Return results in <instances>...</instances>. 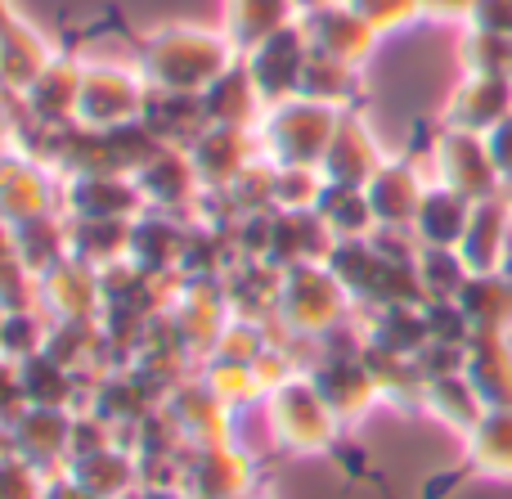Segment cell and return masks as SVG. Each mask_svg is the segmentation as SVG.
Returning <instances> with one entry per match:
<instances>
[{
	"label": "cell",
	"instance_id": "6da1fadb",
	"mask_svg": "<svg viewBox=\"0 0 512 499\" xmlns=\"http://www.w3.org/2000/svg\"><path fill=\"white\" fill-rule=\"evenodd\" d=\"M234 59L239 45L207 27H162L140 45V72L149 90H180V95H203Z\"/></svg>",
	"mask_w": 512,
	"mask_h": 499
},
{
	"label": "cell",
	"instance_id": "7a4b0ae2",
	"mask_svg": "<svg viewBox=\"0 0 512 499\" xmlns=\"http://www.w3.org/2000/svg\"><path fill=\"white\" fill-rule=\"evenodd\" d=\"M342 113L346 108H328L301 95L270 104L261 117V149L270 153L274 167H319Z\"/></svg>",
	"mask_w": 512,
	"mask_h": 499
},
{
	"label": "cell",
	"instance_id": "3957f363",
	"mask_svg": "<svg viewBox=\"0 0 512 499\" xmlns=\"http://www.w3.org/2000/svg\"><path fill=\"white\" fill-rule=\"evenodd\" d=\"M149 104V81L144 72L126 68H81V99H77V126L113 131V126L140 122Z\"/></svg>",
	"mask_w": 512,
	"mask_h": 499
},
{
	"label": "cell",
	"instance_id": "277c9868",
	"mask_svg": "<svg viewBox=\"0 0 512 499\" xmlns=\"http://www.w3.org/2000/svg\"><path fill=\"white\" fill-rule=\"evenodd\" d=\"M432 162H436V185L459 189V194L472 198V203H481V198H495L499 189H504L495 158H490L486 135L450 131V126H445V131L436 135Z\"/></svg>",
	"mask_w": 512,
	"mask_h": 499
},
{
	"label": "cell",
	"instance_id": "5b68a950",
	"mask_svg": "<svg viewBox=\"0 0 512 499\" xmlns=\"http://www.w3.org/2000/svg\"><path fill=\"white\" fill-rule=\"evenodd\" d=\"M301 27H306V41L315 54H328L337 63H351V68H364L373 50H378V27L351 9L346 0H324L315 9H301Z\"/></svg>",
	"mask_w": 512,
	"mask_h": 499
},
{
	"label": "cell",
	"instance_id": "8992f818",
	"mask_svg": "<svg viewBox=\"0 0 512 499\" xmlns=\"http://www.w3.org/2000/svg\"><path fill=\"white\" fill-rule=\"evenodd\" d=\"M243 63H248V72H252V81H256L265 104L292 99L301 90V72H306V63H310V41H306L301 18L292 27H283V32L256 41L252 50L243 54Z\"/></svg>",
	"mask_w": 512,
	"mask_h": 499
},
{
	"label": "cell",
	"instance_id": "52a82bcc",
	"mask_svg": "<svg viewBox=\"0 0 512 499\" xmlns=\"http://www.w3.org/2000/svg\"><path fill=\"white\" fill-rule=\"evenodd\" d=\"M512 113V81L508 77H481V72H463L459 86L445 99V126L450 131L490 135Z\"/></svg>",
	"mask_w": 512,
	"mask_h": 499
},
{
	"label": "cell",
	"instance_id": "ba28073f",
	"mask_svg": "<svg viewBox=\"0 0 512 499\" xmlns=\"http://www.w3.org/2000/svg\"><path fill=\"white\" fill-rule=\"evenodd\" d=\"M382 162H387V158H382V149H378V140H373L369 122H364L360 113H351V108H346V113L337 117L333 144H328L324 162H319V171L328 176V185L364 189Z\"/></svg>",
	"mask_w": 512,
	"mask_h": 499
},
{
	"label": "cell",
	"instance_id": "9c48e42d",
	"mask_svg": "<svg viewBox=\"0 0 512 499\" xmlns=\"http://www.w3.org/2000/svg\"><path fill=\"white\" fill-rule=\"evenodd\" d=\"M508 234H512V203L504 194L495 198H481L472 207V221H468V234L459 243V257L472 275H499L504 270V257H508Z\"/></svg>",
	"mask_w": 512,
	"mask_h": 499
},
{
	"label": "cell",
	"instance_id": "30bf717a",
	"mask_svg": "<svg viewBox=\"0 0 512 499\" xmlns=\"http://www.w3.org/2000/svg\"><path fill=\"white\" fill-rule=\"evenodd\" d=\"M463 378L472 383L486 410H512V342L504 333H472Z\"/></svg>",
	"mask_w": 512,
	"mask_h": 499
},
{
	"label": "cell",
	"instance_id": "8fae6325",
	"mask_svg": "<svg viewBox=\"0 0 512 499\" xmlns=\"http://www.w3.org/2000/svg\"><path fill=\"white\" fill-rule=\"evenodd\" d=\"M203 108H207V122L212 126H243V131H248V126H261V117L270 104H265L261 90H256L243 54L203 90Z\"/></svg>",
	"mask_w": 512,
	"mask_h": 499
},
{
	"label": "cell",
	"instance_id": "7c38bea8",
	"mask_svg": "<svg viewBox=\"0 0 512 499\" xmlns=\"http://www.w3.org/2000/svg\"><path fill=\"white\" fill-rule=\"evenodd\" d=\"M364 194H369L378 225H414L427 185L405 158H387L378 171H373L369 185H364Z\"/></svg>",
	"mask_w": 512,
	"mask_h": 499
},
{
	"label": "cell",
	"instance_id": "4fadbf2b",
	"mask_svg": "<svg viewBox=\"0 0 512 499\" xmlns=\"http://www.w3.org/2000/svg\"><path fill=\"white\" fill-rule=\"evenodd\" d=\"M27 108H32L36 122L45 126H63V122H77V99H81V63L77 59H63L54 54L50 63L41 68V77L23 90Z\"/></svg>",
	"mask_w": 512,
	"mask_h": 499
},
{
	"label": "cell",
	"instance_id": "5bb4252c",
	"mask_svg": "<svg viewBox=\"0 0 512 499\" xmlns=\"http://www.w3.org/2000/svg\"><path fill=\"white\" fill-rule=\"evenodd\" d=\"M472 198H463L459 189L450 185H427L423 194V207L414 216V230L427 248H459L463 234H468V221H472Z\"/></svg>",
	"mask_w": 512,
	"mask_h": 499
},
{
	"label": "cell",
	"instance_id": "9a60e30c",
	"mask_svg": "<svg viewBox=\"0 0 512 499\" xmlns=\"http://www.w3.org/2000/svg\"><path fill=\"white\" fill-rule=\"evenodd\" d=\"M301 18L297 0H225V36L239 45V54H248L256 41L283 32Z\"/></svg>",
	"mask_w": 512,
	"mask_h": 499
},
{
	"label": "cell",
	"instance_id": "2e32d148",
	"mask_svg": "<svg viewBox=\"0 0 512 499\" xmlns=\"http://www.w3.org/2000/svg\"><path fill=\"white\" fill-rule=\"evenodd\" d=\"M472 455L468 464L486 477H512V410H486L468 432Z\"/></svg>",
	"mask_w": 512,
	"mask_h": 499
},
{
	"label": "cell",
	"instance_id": "e0dca14e",
	"mask_svg": "<svg viewBox=\"0 0 512 499\" xmlns=\"http://www.w3.org/2000/svg\"><path fill=\"white\" fill-rule=\"evenodd\" d=\"M355 72H360V68L337 63V59H328V54L310 50V63H306V72H301V90H297V95L301 99H315V104H328V108H351L355 90H360Z\"/></svg>",
	"mask_w": 512,
	"mask_h": 499
},
{
	"label": "cell",
	"instance_id": "ac0fdd59",
	"mask_svg": "<svg viewBox=\"0 0 512 499\" xmlns=\"http://www.w3.org/2000/svg\"><path fill=\"white\" fill-rule=\"evenodd\" d=\"M459 63L463 72H481V77H512V36L468 27L459 41Z\"/></svg>",
	"mask_w": 512,
	"mask_h": 499
},
{
	"label": "cell",
	"instance_id": "d6986e66",
	"mask_svg": "<svg viewBox=\"0 0 512 499\" xmlns=\"http://www.w3.org/2000/svg\"><path fill=\"white\" fill-rule=\"evenodd\" d=\"M351 9H360L364 18H369L378 32H400V27H409L418 14V0H346Z\"/></svg>",
	"mask_w": 512,
	"mask_h": 499
},
{
	"label": "cell",
	"instance_id": "ffe728a7",
	"mask_svg": "<svg viewBox=\"0 0 512 499\" xmlns=\"http://www.w3.org/2000/svg\"><path fill=\"white\" fill-rule=\"evenodd\" d=\"M468 27L477 32H504L512 36V0H477L468 14Z\"/></svg>",
	"mask_w": 512,
	"mask_h": 499
},
{
	"label": "cell",
	"instance_id": "44dd1931",
	"mask_svg": "<svg viewBox=\"0 0 512 499\" xmlns=\"http://www.w3.org/2000/svg\"><path fill=\"white\" fill-rule=\"evenodd\" d=\"M477 0H418V14L432 18V23H463L468 27V14Z\"/></svg>",
	"mask_w": 512,
	"mask_h": 499
},
{
	"label": "cell",
	"instance_id": "7402d4cb",
	"mask_svg": "<svg viewBox=\"0 0 512 499\" xmlns=\"http://www.w3.org/2000/svg\"><path fill=\"white\" fill-rule=\"evenodd\" d=\"M27 464H0V499H36V482Z\"/></svg>",
	"mask_w": 512,
	"mask_h": 499
},
{
	"label": "cell",
	"instance_id": "603a6c76",
	"mask_svg": "<svg viewBox=\"0 0 512 499\" xmlns=\"http://www.w3.org/2000/svg\"><path fill=\"white\" fill-rule=\"evenodd\" d=\"M486 144H490V158H495V167H499V180H512V113L486 135Z\"/></svg>",
	"mask_w": 512,
	"mask_h": 499
},
{
	"label": "cell",
	"instance_id": "cb8c5ba5",
	"mask_svg": "<svg viewBox=\"0 0 512 499\" xmlns=\"http://www.w3.org/2000/svg\"><path fill=\"white\" fill-rule=\"evenodd\" d=\"M499 194H504V198H508V203H512V180H504V189H499Z\"/></svg>",
	"mask_w": 512,
	"mask_h": 499
},
{
	"label": "cell",
	"instance_id": "d4e9b609",
	"mask_svg": "<svg viewBox=\"0 0 512 499\" xmlns=\"http://www.w3.org/2000/svg\"><path fill=\"white\" fill-rule=\"evenodd\" d=\"M5 135H9V122H5V113H0V140H5Z\"/></svg>",
	"mask_w": 512,
	"mask_h": 499
},
{
	"label": "cell",
	"instance_id": "484cf974",
	"mask_svg": "<svg viewBox=\"0 0 512 499\" xmlns=\"http://www.w3.org/2000/svg\"><path fill=\"white\" fill-rule=\"evenodd\" d=\"M144 499H176V495H162V491H158V495H144Z\"/></svg>",
	"mask_w": 512,
	"mask_h": 499
},
{
	"label": "cell",
	"instance_id": "4316f807",
	"mask_svg": "<svg viewBox=\"0 0 512 499\" xmlns=\"http://www.w3.org/2000/svg\"><path fill=\"white\" fill-rule=\"evenodd\" d=\"M508 81H512V77H508Z\"/></svg>",
	"mask_w": 512,
	"mask_h": 499
}]
</instances>
